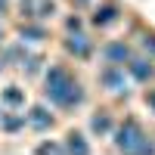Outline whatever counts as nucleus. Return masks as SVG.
Instances as JSON below:
<instances>
[{
    "instance_id": "15",
    "label": "nucleus",
    "mask_w": 155,
    "mask_h": 155,
    "mask_svg": "<svg viewBox=\"0 0 155 155\" xmlns=\"http://www.w3.org/2000/svg\"><path fill=\"white\" fill-rule=\"evenodd\" d=\"M37 152H65V149H62V143H41Z\"/></svg>"
},
{
    "instance_id": "17",
    "label": "nucleus",
    "mask_w": 155,
    "mask_h": 155,
    "mask_svg": "<svg viewBox=\"0 0 155 155\" xmlns=\"http://www.w3.org/2000/svg\"><path fill=\"white\" fill-rule=\"evenodd\" d=\"M146 106H149V112L155 115V90H149V93H146Z\"/></svg>"
},
{
    "instance_id": "13",
    "label": "nucleus",
    "mask_w": 155,
    "mask_h": 155,
    "mask_svg": "<svg viewBox=\"0 0 155 155\" xmlns=\"http://www.w3.org/2000/svg\"><path fill=\"white\" fill-rule=\"evenodd\" d=\"M22 37H25V41H44L47 31H44V28H34V25H28V28H22Z\"/></svg>"
},
{
    "instance_id": "16",
    "label": "nucleus",
    "mask_w": 155,
    "mask_h": 155,
    "mask_svg": "<svg viewBox=\"0 0 155 155\" xmlns=\"http://www.w3.org/2000/svg\"><path fill=\"white\" fill-rule=\"evenodd\" d=\"M65 28H68V31H81V19H78V16L68 19V22H65Z\"/></svg>"
},
{
    "instance_id": "12",
    "label": "nucleus",
    "mask_w": 155,
    "mask_h": 155,
    "mask_svg": "<svg viewBox=\"0 0 155 155\" xmlns=\"http://www.w3.org/2000/svg\"><path fill=\"white\" fill-rule=\"evenodd\" d=\"M90 130H93L96 137L112 134V115L109 112H93V115H90Z\"/></svg>"
},
{
    "instance_id": "14",
    "label": "nucleus",
    "mask_w": 155,
    "mask_h": 155,
    "mask_svg": "<svg viewBox=\"0 0 155 155\" xmlns=\"http://www.w3.org/2000/svg\"><path fill=\"white\" fill-rule=\"evenodd\" d=\"M143 50L149 56H155V34H143Z\"/></svg>"
},
{
    "instance_id": "5",
    "label": "nucleus",
    "mask_w": 155,
    "mask_h": 155,
    "mask_svg": "<svg viewBox=\"0 0 155 155\" xmlns=\"http://www.w3.org/2000/svg\"><path fill=\"white\" fill-rule=\"evenodd\" d=\"M62 47H65V53H71L74 59H90V53H93V44H90L84 34H78V31H71Z\"/></svg>"
},
{
    "instance_id": "7",
    "label": "nucleus",
    "mask_w": 155,
    "mask_h": 155,
    "mask_svg": "<svg viewBox=\"0 0 155 155\" xmlns=\"http://www.w3.org/2000/svg\"><path fill=\"white\" fill-rule=\"evenodd\" d=\"M127 71H130V78H134V81L146 84V81H152L155 65H152V59H130V62H127Z\"/></svg>"
},
{
    "instance_id": "19",
    "label": "nucleus",
    "mask_w": 155,
    "mask_h": 155,
    "mask_svg": "<svg viewBox=\"0 0 155 155\" xmlns=\"http://www.w3.org/2000/svg\"><path fill=\"white\" fill-rule=\"evenodd\" d=\"M74 3H81V6H84V3H90V0H74Z\"/></svg>"
},
{
    "instance_id": "4",
    "label": "nucleus",
    "mask_w": 155,
    "mask_h": 155,
    "mask_svg": "<svg viewBox=\"0 0 155 155\" xmlns=\"http://www.w3.org/2000/svg\"><path fill=\"white\" fill-rule=\"evenodd\" d=\"M25 118H28V127H34V130H53V124H56V115L50 112L47 106H34L28 115H25Z\"/></svg>"
},
{
    "instance_id": "3",
    "label": "nucleus",
    "mask_w": 155,
    "mask_h": 155,
    "mask_svg": "<svg viewBox=\"0 0 155 155\" xmlns=\"http://www.w3.org/2000/svg\"><path fill=\"white\" fill-rule=\"evenodd\" d=\"M99 87H106L109 93H127V78L121 65H102L99 68Z\"/></svg>"
},
{
    "instance_id": "21",
    "label": "nucleus",
    "mask_w": 155,
    "mask_h": 155,
    "mask_svg": "<svg viewBox=\"0 0 155 155\" xmlns=\"http://www.w3.org/2000/svg\"><path fill=\"white\" fill-rule=\"evenodd\" d=\"M0 44H3V28H0Z\"/></svg>"
},
{
    "instance_id": "11",
    "label": "nucleus",
    "mask_w": 155,
    "mask_h": 155,
    "mask_svg": "<svg viewBox=\"0 0 155 155\" xmlns=\"http://www.w3.org/2000/svg\"><path fill=\"white\" fill-rule=\"evenodd\" d=\"M0 102L9 106V109H22V106H25V90L16 87V84H9L6 90H0Z\"/></svg>"
},
{
    "instance_id": "1",
    "label": "nucleus",
    "mask_w": 155,
    "mask_h": 155,
    "mask_svg": "<svg viewBox=\"0 0 155 155\" xmlns=\"http://www.w3.org/2000/svg\"><path fill=\"white\" fill-rule=\"evenodd\" d=\"M44 96H47L50 106H56L62 112H71L84 102V87L65 65H50L47 74H44Z\"/></svg>"
},
{
    "instance_id": "6",
    "label": "nucleus",
    "mask_w": 155,
    "mask_h": 155,
    "mask_svg": "<svg viewBox=\"0 0 155 155\" xmlns=\"http://www.w3.org/2000/svg\"><path fill=\"white\" fill-rule=\"evenodd\" d=\"M102 59L112 62V65H124V62H130V47L124 41H112L102 47Z\"/></svg>"
},
{
    "instance_id": "20",
    "label": "nucleus",
    "mask_w": 155,
    "mask_h": 155,
    "mask_svg": "<svg viewBox=\"0 0 155 155\" xmlns=\"http://www.w3.org/2000/svg\"><path fill=\"white\" fill-rule=\"evenodd\" d=\"M3 65H6V62H3V59H0V71H3Z\"/></svg>"
},
{
    "instance_id": "10",
    "label": "nucleus",
    "mask_w": 155,
    "mask_h": 155,
    "mask_svg": "<svg viewBox=\"0 0 155 155\" xmlns=\"http://www.w3.org/2000/svg\"><path fill=\"white\" fill-rule=\"evenodd\" d=\"M62 149H65V152H78V155H87V152H90V143H87V137H84L81 130H68Z\"/></svg>"
},
{
    "instance_id": "8",
    "label": "nucleus",
    "mask_w": 155,
    "mask_h": 155,
    "mask_svg": "<svg viewBox=\"0 0 155 155\" xmlns=\"http://www.w3.org/2000/svg\"><path fill=\"white\" fill-rule=\"evenodd\" d=\"M118 19H121V9L115 3H106V6H99L93 12V25H96V28H109V25H115Z\"/></svg>"
},
{
    "instance_id": "9",
    "label": "nucleus",
    "mask_w": 155,
    "mask_h": 155,
    "mask_svg": "<svg viewBox=\"0 0 155 155\" xmlns=\"http://www.w3.org/2000/svg\"><path fill=\"white\" fill-rule=\"evenodd\" d=\"M25 127H28V118H25V115H19V112L0 115V130L3 134H19V130H25Z\"/></svg>"
},
{
    "instance_id": "2",
    "label": "nucleus",
    "mask_w": 155,
    "mask_h": 155,
    "mask_svg": "<svg viewBox=\"0 0 155 155\" xmlns=\"http://www.w3.org/2000/svg\"><path fill=\"white\" fill-rule=\"evenodd\" d=\"M115 146L121 152H134V155H146V152H155V143H149L146 130L140 127L134 118H127L118 130H115Z\"/></svg>"
},
{
    "instance_id": "18",
    "label": "nucleus",
    "mask_w": 155,
    "mask_h": 155,
    "mask_svg": "<svg viewBox=\"0 0 155 155\" xmlns=\"http://www.w3.org/2000/svg\"><path fill=\"white\" fill-rule=\"evenodd\" d=\"M0 12H3V16L9 12V0H0Z\"/></svg>"
}]
</instances>
